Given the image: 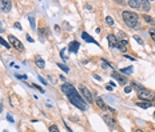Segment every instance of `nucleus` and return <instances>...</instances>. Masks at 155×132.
Segmentation results:
<instances>
[{"instance_id": "obj_9", "label": "nucleus", "mask_w": 155, "mask_h": 132, "mask_svg": "<svg viewBox=\"0 0 155 132\" xmlns=\"http://www.w3.org/2000/svg\"><path fill=\"white\" fill-rule=\"evenodd\" d=\"M79 48H80V44L78 43V40H72L70 44H68V47H67L68 51H70V52H74V54H78Z\"/></svg>"}, {"instance_id": "obj_37", "label": "nucleus", "mask_w": 155, "mask_h": 132, "mask_svg": "<svg viewBox=\"0 0 155 132\" xmlns=\"http://www.w3.org/2000/svg\"><path fill=\"white\" fill-rule=\"evenodd\" d=\"M92 76H94V79H96V80H98V81H100V80H102V77H100V76H99V75H98V74H94V75H92Z\"/></svg>"}, {"instance_id": "obj_13", "label": "nucleus", "mask_w": 155, "mask_h": 132, "mask_svg": "<svg viewBox=\"0 0 155 132\" xmlns=\"http://www.w3.org/2000/svg\"><path fill=\"white\" fill-rule=\"evenodd\" d=\"M38 32H39V36L43 39V38H45V36H48L49 35V32H48V28H47V25H43V27H39L38 28Z\"/></svg>"}, {"instance_id": "obj_3", "label": "nucleus", "mask_w": 155, "mask_h": 132, "mask_svg": "<svg viewBox=\"0 0 155 132\" xmlns=\"http://www.w3.org/2000/svg\"><path fill=\"white\" fill-rule=\"evenodd\" d=\"M79 91H80V95H82V97L84 99V101H86V103H88V104L94 103V97H92L91 91L88 90V88L86 87V85L80 84V85H79Z\"/></svg>"}, {"instance_id": "obj_4", "label": "nucleus", "mask_w": 155, "mask_h": 132, "mask_svg": "<svg viewBox=\"0 0 155 132\" xmlns=\"http://www.w3.org/2000/svg\"><path fill=\"white\" fill-rule=\"evenodd\" d=\"M138 97L142 99L143 101H150L154 97V92L147 90V88H142V90L138 91Z\"/></svg>"}, {"instance_id": "obj_17", "label": "nucleus", "mask_w": 155, "mask_h": 132, "mask_svg": "<svg viewBox=\"0 0 155 132\" xmlns=\"http://www.w3.org/2000/svg\"><path fill=\"white\" fill-rule=\"evenodd\" d=\"M127 45H128V41H118V45H116V48L119 49V51H122V52H126V49H127Z\"/></svg>"}, {"instance_id": "obj_34", "label": "nucleus", "mask_w": 155, "mask_h": 132, "mask_svg": "<svg viewBox=\"0 0 155 132\" xmlns=\"http://www.w3.org/2000/svg\"><path fill=\"white\" fill-rule=\"evenodd\" d=\"M131 91H133V87H131V85H128V87L124 88V92H126V94H131Z\"/></svg>"}, {"instance_id": "obj_22", "label": "nucleus", "mask_w": 155, "mask_h": 132, "mask_svg": "<svg viewBox=\"0 0 155 132\" xmlns=\"http://www.w3.org/2000/svg\"><path fill=\"white\" fill-rule=\"evenodd\" d=\"M143 19L144 20H146L148 24H151V25H155V20L153 18H151V16H148V15H143Z\"/></svg>"}, {"instance_id": "obj_12", "label": "nucleus", "mask_w": 155, "mask_h": 132, "mask_svg": "<svg viewBox=\"0 0 155 132\" xmlns=\"http://www.w3.org/2000/svg\"><path fill=\"white\" fill-rule=\"evenodd\" d=\"M82 38H83V40H84V41L92 43V44H95V45H98V47H100V45H99V43L95 40V39H92V36H91V35H88L87 32H83V34H82Z\"/></svg>"}, {"instance_id": "obj_47", "label": "nucleus", "mask_w": 155, "mask_h": 132, "mask_svg": "<svg viewBox=\"0 0 155 132\" xmlns=\"http://www.w3.org/2000/svg\"><path fill=\"white\" fill-rule=\"evenodd\" d=\"M154 117H155V112H154Z\"/></svg>"}, {"instance_id": "obj_5", "label": "nucleus", "mask_w": 155, "mask_h": 132, "mask_svg": "<svg viewBox=\"0 0 155 132\" xmlns=\"http://www.w3.org/2000/svg\"><path fill=\"white\" fill-rule=\"evenodd\" d=\"M8 41H9V45H12L14 48H16L19 52L24 51V47H23V44L20 43V40H19V39L16 38V36L9 35V36H8Z\"/></svg>"}, {"instance_id": "obj_21", "label": "nucleus", "mask_w": 155, "mask_h": 132, "mask_svg": "<svg viewBox=\"0 0 155 132\" xmlns=\"http://www.w3.org/2000/svg\"><path fill=\"white\" fill-rule=\"evenodd\" d=\"M100 60H102V64H103V68H110V70H114V67H112V65H111L104 57H102Z\"/></svg>"}, {"instance_id": "obj_48", "label": "nucleus", "mask_w": 155, "mask_h": 132, "mask_svg": "<svg viewBox=\"0 0 155 132\" xmlns=\"http://www.w3.org/2000/svg\"><path fill=\"white\" fill-rule=\"evenodd\" d=\"M4 132H8V131H4Z\"/></svg>"}, {"instance_id": "obj_23", "label": "nucleus", "mask_w": 155, "mask_h": 132, "mask_svg": "<svg viewBox=\"0 0 155 132\" xmlns=\"http://www.w3.org/2000/svg\"><path fill=\"white\" fill-rule=\"evenodd\" d=\"M0 44H1L4 48H7V49H11V45H9V43H7V41H5L4 39L1 38V36H0Z\"/></svg>"}, {"instance_id": "obj_49", "label": "nucleus", "mask_w": 155, "mask_h": 132, "mask_svg": "<svg viewBox=\"0 0 155 132\" xmlns=\"http://www.w3.org/2000/svg\"><path fill=\"white\" fill-rule=\"evenodd\" d=\"M154 132H155V131H154Z\"/></svg>"}, {"instance_id": "obj_38", "label": "nucleus", "mask_w": 155, "mask_h": 132, "mask_svg": "<svg viewBox=\"0 0 155 132\" xmlns=\"http://www.w3.org/2000/svg\"><path fill=\"white\" fill-rule=\"evenodd\" d=\"M25 38H27V40H28L29 43H34V39H32V38H31V36H29V35H25Z\"/></svg>"}, {"instance_id": "obj_1", "label": "nucleus", "mask_w": 155, "mask_h": 132, "mask_svg": "<svg viewBox=\"0 0 155 132\" xmlns=\"http://www.w3.org/2000/svg\"><path fill=\"white\" fill-rule=\"evenodd\" d=\"M62 92L68 97V100L71 101L72 105H75V107L79 108L80 111L87 110V103L84 101V99L82 97V95L79 94L78 90L71 83H64L62 85Z\"/></svg>"}, {"instance_id": "obj_16", "label": "nucleus", "mask_w": 155, "mask_h": 132, "mask_svg": "<svg viewBox=\"0 0 155 132\" xmlns=\"http://www.w3.org/2000/svg\"><path fill=\"white\" fill-rule=\"evenodd\" d=\"M116 39H118V41H128V36L124 34L123 31H119V32H118Z\"/></svg>"}, {"instance_id": "obj_43", "label": "nucleus", "mask_w": 155, "mask_h": 132, "mask_svg": "<svg viewBox=\"0 0 155 132\" xmlns=\"http://www.w3.org/2000/svg\"><path fill=\"white\" fill-rule=\"evenodd\" d=\"M55 31L59 32V31H60V27H59V25H55Z\"/></svg>"}, {"instance_id": "obj_15", "label": "nucleus", "mask_w": 155, "mask_h": 132, "mask_svg": "<svg viewBox=\"0 0 155 132\" xmlns=\"http://www.w3.org/2000/svg\"><path fill=\"white\" fill-rule=\"evenodd\" d=\"M140 8H142V11L148 12V11L151 9V3H150V1H147V0H142V5H140Z\"/></svg>"}, {"instance_id": "obj_20", "label": "nucleus", "mask_w": 155, "mask_h": 132, "mask_svg": "<svg viewBox=\"0 0 155 132\" xmlns=\"http://www.w3.org/2000/svg\"><path fill=\"white\" fill-rule=\"evenodd\" d=\"M134 72V68L133 67H126L123 68V70H119V74H126V75H130Z\"/></svg>"}, {"instance_id": "obj_39", "label": "nucleus", "mask_w": 155, "mask_h": 132, "mask_svg": "<svg viewBox=\"0 0 155 132\" xmlns=\"http://www.w3.org/2000/svg\"><path fill=\"white\" fill-rule=\"evenodd\" d=\"M7 120H8V121H11V123H14V117H12L11 115H7Z\"/></svg>"}, {"instance_id": "obj_35", "label": "nucleus", "mask_w": 155, "mask_h": 132, "mask_svg": "<svg viewBox=\"0 0 155 132\" xmlns=\"http://www.w3.org/2000/svg\"><path fill=\"white\" fill-rule=\"evenodd\" d=\"M14 27H15L16 29H19V31H22V25H20V23H18V21H16L15 24H14Z\"/></svg>"}, {"instance_id": "obj_11", "label": "nucleus", "mask_w": 155, "mask_h": 132, "mask_svg": "<svg viewBox=\"0 0 155 132\" xmlns=\"http://www.w3.org/2000/svg\"><path fill=\"white\" fill-rule=\"evenodd\" d=\"M95 103H96V105L100 108V110L108 111V105H106V103L103 101V99H102L100 96H96V97H95Z\"/></svg>"}, {"instance_id": "obj_18", "label": "nucleus", "mask_w": 155, "mask_h": 132, "mask_svg": "<svg viewBox=\"0 0 155 132\" xmlns=\"http://www.w3.org/2000/svg\"><path fill=\"white\" fill-rule=\"evenodd\" d=\"M136 105L140 108H144V110H147V108H150L151 105H153V101H136Z\"/></svg>"}, {"instance_id": "obj_6", "label": "nucleus", "mask_w": 155, "mask_h": 132, "mask_svg": "<svg viewBox=\"0 0 155 132\" xmlns=\"http://www.w3.org/2000/svg\"><path fill=\"white\" fill-rule=\"evenodd\" d=\"M111 76H112V77L115 79V80H118V83H119L120 85H127V84H128L127 77H126V76H123L122 74H119V72L114 71L112 74H111Z\"/></svg>"}, {"instance_id": "obj_45", "label": "nucleus", "mask_w": 155, "mask_h": 132, "mask_svg": "<svg viewBox=\"0 0 155 132\" xmlns=\"http://www.w3.org/2000/svg\"><path fill=\"white\" fill-rule=\"evenodd\" d=\"M153 105H155V94H154V97H153Z\"/></svg>"}, {"instance_id": "obj_27", "label": "nucleus", "mask_w": 155, "mask_h": 132, "mask_svg": "<svg viewBox=\"0 0 155 132\" xmlns=\"http://www.w3.org/2000/svg\"><path fill=\"white\" fill-rule=\"evenodd\" d=\"M8 64H9V67L15 68V70H20V65L16 64V63H15V61H12V60H8Z\"/></svg>"}, {"instance_id": "obj_8", "label": "nucleus", "mask_w": 155, "mask_h": 132, "mask_svg": "<svg viewBox=\"0 0 155 132\" xmlns=\"http://www.w3.org/2000/svg\"><path fill=\"white\" fill-rule=\"evenodd\" d=\"M0 8H1V11L4 12V14H8V12L11 11V8H12V1H8V0L0 1Z\"/></svg>"}, {"instance_id": "obj_46", "label": "nucleus", "mask_w": 155, "mask_h": 132, "mask_svg": "<svg viewBox=\"0 0 155 132\" xmlns=\"http://www.w3.org/2000/svg\"><path fill=\"white\" fill-rule=\"evenodd\" d=\"M0 112H3V105L0 104Z\"/></svg>"}, {"instance_id": "obj_41", "label": "nucleus", "mask_w": 155, "mask_h": 132, "mask_svg": "<svg viewBox=\"0 0 155 132\" xmlns=\"http://www.w3.org/2000/svg\"><path fill=\"white\" fill-rule=\"evenodd\" d=\"M106 90H108V91H112V87H111L110 84H107V85H106Z\"/></svg>"}, {"instance_id": "obj_29", "label": "nucleus", "mask_w": 155, "mask_h": 132, "mask_svg": "<svg viewBox=\"0 0 155 132\" xmlns=\"http://www.w3.org/2000/svg\"><path fill=\"white\" fill-rule=\"evenodd\" d=\"M133 38L135 39V41H136V43H138V44L143 45V40H142V39H140V38H139V36H138V35H134V36H133Z\"/></svg>"}, {"instance_id": "obj_26", "label": "nucleus", "mask_w": 155, "mask_h": 132, "mask_svg": "<svg viewBox=\"0 0 155 132\" xmlns=\"http://www.w3.org/2000/svg\"><path fill=\"white\" fill-rule=\"evenodd\" d=\"M28 20H29V24H31V28L34 29H36V24H35V19H34V16H28Z\"/></svg>"}, {"instance_id": "obj_7", "label": "nucleus", "mask_w": 155, "mask_h": 132, "mask_svg": "<svg viewBox=\"0 0 155 132\" xmlns=\"http://www.w3.org/2000/svg\"><path fill=\"white\" fill-rule=\"evenodd\" d=\"M103 120H104V123L107 124V127H110L111 130H114L115 127H116V120H115V119L111 116V115H108V113H104L103 116Z\"/></svg>"}, {"instance_id": "obj_28", "label": "nucleus", "mask_w": 155, "mask_h": 132, "mask_svg": "<svg viewBox=\"0 0 155 132\" xmlns=\"http://www.w3.org/2000/svg\"><path fill=\"white\" fill-rule=\"evenodd\" d=\"M106 21H107V24L110 25V27H112V25H114V19L111 18V16H106Z\"/></svg>"}, {"instance_id": "obj_40", "label": "nucleus", "mask_w": 155, "mask_h": 132, "mask_svg": "<svg viewBox=\"0 0 155 132\" xmlns=\"http://www.w3.org/2000/svg\"><path fill=\"white\" fill-rule=\"evenodd\" d=\"M124 57H126V59H128V60H136V59H135V57H133V56H127V55H124Z\"/></svg>"}, {"instance_id": "obj_32", "label": "nucleus", "mask_w": 155, "mask_h": 132, "mask_svg": "<svg viewBox=\"0 0 155 132\" xmlns=\"http://www.w3.org/2000/svg\"><path fill=\"white\" fill-rule=\"evenodd\" d=\"M150 36H151V39L155 41V28H151L150 29Z\"/></svg>"}, {"instance_id": "obj_36", "label": "nucleus", "mask_w": 155, "mask_h": 132, "mask_svg": "<svg viewBox=\"0 0 155 132\" xmlns=\"http://www.w3.org/2000/svg\"><path fill=\"white\" fill-rule=\"evenodd\" d=\"M38 79H39V80H40V83H42V84H45V85L48 84V83H47V80H44V79H43L42 76H38Z\"/></svg>"}, {"instance_id": "obj_19", "label": "nucleus", "mask_w": 155, "mask_h": 132, "mask_svg": "<svg viewBox=\"0 0 155 132\" xmlns=\"http://www.w3.org/2000/svg\"><path fill=\"white\" fill-rule=\"evenodd\" d=\"M128 5H130L131 8H139L142 5V1L140 0H130V1H128Z\"/></svg>"}, {"instance_id": "obj_42", "label": "nucleus", "mask_w": 155, "mask_h": 132, "mask_svg": "<svg viewBox=\"0 0 155 132\" xmlns=\"http://www.w3.org/2000/svg\"><path fill=\"white\" fill-rule=\"evenodd\" d=\"M0 32H4V27H3L1 21H0Z\"/></svg>"}, {"instance_id": "obj_33", "label": "nucleus", "mask_w": 155, "mask_h": 132, "mask_svg": "<svg viewBox=\"0 0 155 132\" xmlns=\"http://www.w3.org/2000/svg\"><path fill=\"white\" fill-rule=\"evenodd\" d=\"M32 87H34V88H36L38 91H40L42 94H44V91H43V88L40 87V85H38V84H32Z\"/></svg>"}, {"instance_id": "obj_31", "label": "nucleus", "mask_w": 155, "mask_h": 132, "mask_svg": "<svg viewBox=\"0 0 155 132\" xmlns=\"http://www.w3.org/2000/svg\"><path fill=\"white\" fill-rule=\"evenodd\" d=\"M49 132H60V131H59V128L54 124V125H51V127H49Z\"/></svg>"}, {"instance_id": "obj_14", "label": "nucleus", "mask_w": 155, "mask_h": 132, "mask_svg": "<svg viewBox=\"0 0 155 132\" xmlns=\"http://www.w3.org/2000/svg\"><path fill=\"white\" fill-rule=\"evenodd\" d=\"M35 64L38 65V67L40 68V70H43V68L45 67V61L43 60V59H42L39 55H38V56H35Z\"/></svg>"}, {"instance_id": "obj_24", "label": "nucleus", "mask_w": 155, "mask_h": 132, "mask_svg": "<svg viewBox=\"0 0 155 132\" xmlns=\"http://www.w3.org/2000/svg\"><path fill=\"white\" fill-rule=\"evenodd\" d=\"M56 65H58V67H59V68H60V70H62V71H63V72H67V74H68V72H70V68H68V67H67V65L62 64V63H58V64H56Z\"/></svg>"}, {"instance_id": "obj_10", "label": "nucleus", "mask_w": 155, "mask_h": 132, "mask_svg": "<svg viewBox=\"0 0 155 132\" xmlns=\"http://www.w3.org/2000/svg\"><path fill=\"white\" fill-rule=\"evenodd\" d=\"M107 41H108V45H110V48H116L118 45V39L115 35H108L107 36Z\"/></svg>"}, {"instance_id": "obj_2", "label": "nucleus", "mask_w": 155, "mask_h": 132, "mask_svg": "<svg viewBox=\"0 0 155 132\" xmlns=\"http://www.w3.org/2000/svg\"><path fill=\"white\" fill-rule=\"evenodd\" d=\"M122 19H123L124 24L127 27L133 28V29H138L139 28V16L135 12L131 11H122Z\"/></svg>"}, {"instance_id": "obj_44", "label": "nucleus", "mask_w": 155, "mask_h": 132, "mask_svg": "<svg viewBox=\"0 0 155 132\" xmlns=\"http://www.w3.org/2000/svg\"><path fill=\"white\" fill-rule=\"evenodd\" d=\"M134 132H144V131H142L140 128H136V130H134Z\"/></svg>"}, {"instance_id": "obj_30", "label": "nucleus", "mask_w": 155, "mask_h": 132, "mask_svg": "<svg viewBox=\"0 0 155 132\" xmlns=\"http://www.w3.org/2000/svg\"><path fill=\"white\" fill-rule=\"evenodd\" d=\"M15 77L22 79V80H27V75H20V74H15Z\"/></svg>"}, {"instance_id": "obj_25", "label": "nucleus", "mask_w": 155, "mask_h": 132, "mask_svg": "<svg viewBox=\"0 0 155 132\" xmlns=\"http://www.w3.org/2000/svg\"><path fill=\"white\" fill-rule=\"evenodd\" d=\"M66 49L67 48H62L60 49V57H62L63 61H67V59H68V56H66Z\"/></svg>"}]
</instances>
